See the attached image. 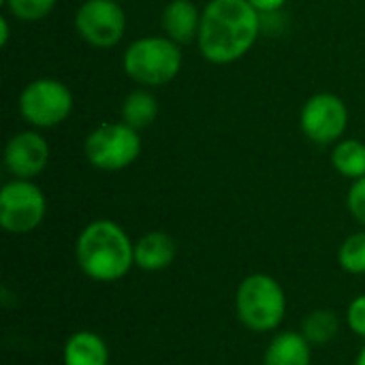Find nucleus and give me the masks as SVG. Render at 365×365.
<instances>
[{
  "label": "nucleus",
  "instance_id": "nucleus-25",
  "mask_svg": "<svg viewBox=\"0 0 365 365\" xmlns=\"http://www.w3.org/2000/svg\"><path fill=\"white\" fill-rule=\"evenodd\" d=\"M0 4H6V0H0Z\"/></svg>",
  "mask_w": 365,
  "mask_h": 365
},
{
  "label": "nucleus",
  "instance_id": "nucleus-17",
  "mask_svg": "<svg viewBox=\"0 0 365 365\" xmlns=\"http://www.w3.org/2000/svg\"><path fill=\"white\" fill-rule=\"evenodd\" d=\"M338 331H340V319L334 310L327 308L312 310L302 321V334L310 344H327L338 336Z\"/></svg>",
  "mask_w": 365,
  "mask_h": 365
},
{
  "label": "nucleus",
  "instance_id": "nucleus-2",
  "mask_svg": "<svg viewBox=\"0 0 365 365\" xmlns=\"http://www.w3.org/2000/svg\"><path fill=\"white\" fill-rule=\"evenodd\" d=\"M75 257L90 280L115 282L135 265V244L118 222L94 220L79 233Z\"/></svg>",
  "mask_w": 365,
  "mask_h": 365
},
{
  "label": "nucleus",
  "instance_id": "nucleus-1",
  "mask_svg": "<svg viewBox=\"0 0 365 365\" xmlns=\"http://www.w3.org/2000/svg\"><path fill=\"white\" fill-rule=\"evenodd\" d=\"M261 13L248 0H210L201 13L199 49L214 64H229L250 51L259 36Z\"/></svg>",
  "mask_w": 365,
  "mask_h": 365
},
{
  "label": "nucleus",
  "instance_id": "nucleus-18",
  "mask_svg": "<svg viewBox=\"0 0 365 365\" xmlns=\"http://www.w3.org/2000/svg\"><path fill=\"white\" fill-rule=\"evenodd\" d=\"M338 263L344 272L364 276L365 274V231L349 235L340 250H338Z\"/></svg>",
  "mask_w": 365,
  "mask_h": 365
},
{
  "label": "nucleus",
  "instance_id": "nucleus-22",
  "mask_svg": "<svg viewBox=\"0 0 365 365\" xmlns=\"http://www.w3.org/2000/svg\"><path fill=\"white\" fill-rule=\"evenodd\" d=\"M248 2L259 13H278L289 0H248Z\"/></svg>",
  "mask_w": 365,
  "mask_h": 365
},
{
  "label": "nucleus",
  "instance_id": "nucleus-24",
  "mask_svg": "<svg viewBox=\"0 0 365 365\" xmlns=\"http://www.w3.org/2000/svg\"><path fill=\"white\" fill-rule=\"evenodd\" d=\"M355 365H365V346L359 351V355H357V361Z\"/></svg>",
  "mask_w": 365,
  "mask_h": 365
},
{
  "label": "nucleus",
  "instance_id": "nucleus-13",
  "mask_svg": "<svg viewBox=\"0 0 365 365\" xmlns=\"http://www.w3.org/2000/svg\"><path fill=\"white\" fill-rule=\"evenodd\" d=\"M64 365H109L107 342L88 329L75 331L62 349Z\"/></svg>",
  "mask_w": 365,
  "mask_h": 365
},
{
  "label": "nucleus",
  "instance_id": "nucleus-11",
  "mask_svg": "<svg viewBox=\"0 0 365 365\" xmlns=\"http://www.w3.org/2000/svg\"><path fill=\"white\" fill-rule=\"evenodd\" d=\"M175 259V242L165 231H150L135 244V265L143 272H163Z\"/></svg>",
  "mask_w": 365,
  "mask_h": 365
},
{
  "label": "nucleus",
  "instance_id": "nucleus-12",
  "mask_svg": "<svg viewBox=\"0 0 365 365\" xmlns=\"http://www.w3.org/2000/svg\"><path fill=\"white\" fill-rule=\"evenodd\" d=\"M163 30L178 45L199 38L201 13L190 0H171L163 11Z\"/></svg>",
  "mask_w": 365,
  "mask_h": 365
},
{
  "label": "nucleus",
  "instance_id": "nucleus-21",
  "mask_svg": "<svg viewBox=\"0 0 365 365\" xmlns=\"http://www.w3.org/2000/svg\"><path fill=\"white\" fill-rule=\"evenodd\" d=\"M349 210L353 218L365 227V178H359L353 182L349 190Z\"/></svg>",
  "mask_w": 365,
  "mask_h": 365
},
{
  "label": "nucleus",
  "instance_id": "nucleus-9",
  "mask_svg": "<svg viewBox=\"0 0 365 365\" xmlns=\"http://www.w3.org/2000/svg\"><path fill=\"white\" fill-rule=\"evenodd\" d=\"M75 28L92 47H113L126 30V17L118 0H86L77 15Z\"/></svg>",
  "mask_w": 365,
  "mask_h": 365
},
{
  "label": "nucleus",
  "instance_id": "nucleus-16",
  "mask_svg": "<svg viewBox=\"0 0 365 365\" xmlns=\"http://www.w3.org/2000/svg\"><path fill=\"white\" fill-rule=\"evenodd\" d=\"M334 169L351 180L365 178V143L357 139H344L334 148Z\"/></svg>",
  "mask_w": 365,
  "mask_h": 365
},
{
  "label": "nucleus",
  "instance_id": "nucleus-20",
  "mask_svg": "<svg viewBox=\"0 0 365 365\" xmlns=\"http://www.w3.org/2000/svg\"><path fill=\"white\" fill-rule=\"evenodd\" d=\"M346 323H349V329H351L355 336L365 338V295L355 297V299L349 304Z\"/></svg>",
  "mask_w": 365,
  "mask_h": 365
},
{
  "label": "nucleus",
  "instance_id": "nucleus-15",
  "mask_svg": "<svg viewBox=\"0 0 365 365\" xmlns=\"http://www.w3.org/2000/svg\"><path fill=\"white\" fill-rule=\"evenodd\" d=\"M156 115H158V101L148 90L130 92L122 105V120L135 130L150 126L156 120Z\"/></svg>",
  "mask_w": 365,
  "mask_h": 365
},
{
  "label": "nucleus",
  "instance_id": "nucleus-10",
  "mask_svg": "<svg viewBox=\"0 0 365 365\" xmlns=\"http://www.w3.org/2000/svg\"><path fill=\"white\" fill-rule=\"evenodd\" d=\"M49 163L47 141L32 130L19 133L9 139L4 148V165L17 180L36 178Z\"/></svg>",
  "mask_w": 365,
  "mask_h": 365
},
{
  "label": "nucleus",
  "instance_id": "nucleus-4",
  "mask_svg": "<svg viewBox=\"0 0 365 365\" xmlns=\"http://www.w3.org/2000/svg\"><path fill=\"white\" fill-rule=\"evenodd\" d=\"M182 68V51L169 36H143L124 51L126 75L141 86H165Z\"/></svg>",
  "mask_w": 365,
  "mask_h": 365
},
{
  "label": "nucleus",
  "instance_id": "nucleus-5",
  "mask_svg": "<svg viewBox=\"0 0 365 365\" xmlns=\"http://www.w3.org/2000/svg\"><path fill=\"white\" fill-rule=\"evenodd\" d=\"M86 158L101 171H122L141 154V139L137 130L124 122L103 124L94 128L83 143Z\"/></svg>",
  "mask_w": 365,
  "mask_h": 365
},
{
  "label": "nucleus",
  "instance_id": "nucleus-14",
  "mask_svg": "<svg viewBox=\"0 0 365 365\" xmlns=\"http://www.w3.org/2000/svg\"><path fill=\"white\" fill-rule=\"evenodd\" d=\"M310 342L302 331H280L267 344L263 365H310Z\"/></svg>",
  "mask_w": 365,
  "mask_h": 365
},
{
  "label": "nucleus",
  "instance_id": "nucleus-6",
  "mask_svg": "<svg viewBox=\"0 0 365 365\" xmlns=\"http://www.w3.org/2000/svg\"><path fill=\"white\" fill-rule=\"evenodd\" d=\"M73 109L71 90L58 79L30 81L19 94L21 118L36 128H51L62 124Z\"/></svg>",
  "mask_w": 365,
  "mask_h": 365
},
{
  "label": "nucleus",
  "instance_id": "nucleus-3",
  "mask_svg": "<svg viewBox=\"0 0 365 365\" xmlns=\"http://www.w3.org/2000/svg\"><path fill=\"white\" fill-rule=\"evenodd\" d=\"M235 312L246 329L257 334L274 331L287 314L284 289L269 274H250L237 287Z\"/></svg>",
  "mask_w": 365,
  "mask_h": 365
},
{
  "label": "nucleus",
  "instance_id": "nucleus-8",
  "mask_svg": "<svg viewBox=\"0 0 365 365\" xmlns=\"http://www.w3.org/2000/svg\"><path fill=\"white\" fill-rule=\"evenodd\" d=\"M299 124L310 141L319 145H329L344 135L349 126V109L344 101L336 94H314L302 107Z\"/></svg>",
  "mask_w": 365,
  "mask_h": 365
},
{
  "label": "nucleus",
  "instance_id": "nucleus-19",
  "mask_svg": "<svg viewBox=\"0 0 365 365\" xmlns=\"http://www.w3.org/2000/svg\"><path fill=\"white\" fill-rule=\"evenodd\" d=\"M6 6L21 21H38L53 11L56 0H6Z\"/></svg>",
  "mask_w": 365,
  "mask_h": 365
},
{
  "label": "nucleus",
  "instance_id": "nucleus-23",
  "mask_svg": "<svg viewBox=\"0 0 365 365\" xmlns=\"http://www.w3.org/2000/svg\"><path fill=\"white\" fill-rule=\"evenodd\" d=\"M9 34H11L9 21H6V17H0V45H2V47L9 43Z\"/></svg>",
  "mask_w": 365,
  "mask_h": 365
},
{
  "label": "nucleus",
  "instance_id": "nucleus-7",
  "mask_svg": "<svg viewBox=\"0 0 365 365\" xmlns=\"http://www.w3.org/2000/svg\"><path fill=\"white\" fill-rule=\"evenodd\" d=\"M47 212L43 190L30 180H13L0 190V227L6 233L24 235L34 231Z\"/></svg>",
  "mask_w": 365,
  "mask_h": 365
}]
</instances>
